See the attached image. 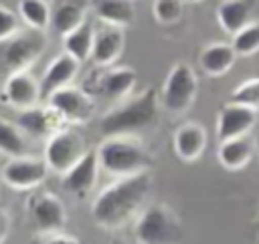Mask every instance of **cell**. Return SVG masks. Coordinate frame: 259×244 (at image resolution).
Returning a JSON list of instances; mask_svg holds the SVG:
<instances>
[{"label":"cell","instance_id":"obj_26","mask_svg":"<svg viewBox=\"0 0 259 244\" xmlns=\"http://www.w3.org/2000/svg\"><path fill=\"white\" fill-rule=\"evenodd\" d=\"M0 151L10 157H20L26 151L20 129L4 119H0Z\"/></svg>","mask_w":259,"mask_h":244},{"label":"cell","instance_id":"obj_9","mask_svg":"<svg viewBox=\"0 0 259 244\" xmlns=\"http://www.w3.org/2000/svg\"><path fill=\"white\" fill-rule=\"evenodd\" d=\"M49 169L51 167L47 159H34V157L20 155V157H12V161H8L2 167V177L14 190H30L45 181Z\"/></svg>","mask_w":259,"mask_h":244},{"label":"cell","instance_id":"obj_24","mask_svg":"<svg viewBox=\"0 0 259 244\" xmlns=\"http://www.w3.org/2000/svg\"><path fill=\"white\" fill-rule=\"evenodd\" d=\"M85 22V10L75 4V2H65L61 4L55 12H53V18H51V26L61 34H69L73 32L77 26H81Z\"/></svg>","mask_w":259,"mask_h":244},{"label":"cell","instance_id":"obj_16","mask_svg":"<svg viewBox=\"0 0 259 244\" xmlns=\"http://www.w3.org/2000/svg\"><path fill=\"white\" fill-rule=\"evenodd\" d=\"M253 151H255L253 149V139L249 135H241V137L219 141L217 157H219V163L225 169L237 171V169H243L251 161Z\"/></svg>","mask_w":259,"mask_h":244},{"label":"cell","instance_id":"obj_19","mask_svg":"<svg viewBox=\"0 0 259 244\" xmlns=\"http://www.w3.org/2000/svg\"><path fill=\"white\" fill-rule=\"evenodd\" d=\"M32 214H34V222L38 224V228L42 232H57L67 222V214H65L63 202L59 198L51 196V194L49 196H40L38 200H34Z\"/></svg>","mask_w":259,"mask_h":244},{"label":"cell","instance_id":"obj_5","mask_svg":"<svg viewBox=\"0 0 259 244\" xmlns=\"http://www.w3.org/2000/svg\"><path fill=\"white\" fill-rule=\"evenodd\" d=\"M136 240L142 244H162V242H174L180 236L178 220L164 204H152L148 206L134 228Z\"/></svg>","mask_w":259,"mask_h":244},{"label":"cell","instance_id":"obj_1","mask_svg":"<svg viewBox=\"0 0 259 244\" xmlns=\"http://www.w3.org/2000/svg\"><path fill=\"white\" fill-rule=\"evenodd\" d=\"M150 190H152V175L148 171L123 175L117 181L109 184L95 198L91 216L101 228L107 230L121 228L140 212Z\"/></svg>","mask_w":259,"mask_h":244},{"label":"cell","instance_id":"obj_8","mask_svg":"<svg viewBox=\"0 0 259 244\" xmlns=\"http://www.w3.org/2000/svg\"><path fill=\"white\" fill-rule=\"evenodd\" d=\"M257 115L259 111L241 105V103H225L217 115V139H233L241 135H249L253 127L257 125Z\"/></svg>","mask_w":259,"mask_h":244},{"label":"cell","instance_id":"obj_23","mask_svg":"<svg viewBox=\"0 0 259 244\" xmlns=\"http://www.w3.org/2000/svg\"><path fill=\"white\" fill-rule=\"evenodd\" d=\"M136 71L130 69V67H119V69H113L111 73H107L105 81H103V95L109 99V101H115V99H121L125 97L127 93H132L134 85H136Z\"/></svg>","mask_w":259,"mask_h":244},{"label":"cell","instance_id":"obj_15","mask_svg":"<svg viewBox=\"0 0 259 244\" xmlns=\"http://www.w3.org/2000/svg\"><path fill=\"white\" fill-rule=\"evenodd\" d=\"M77 71H79V60L73 54H69V52L59 54L51 63V67L45 71V77L40 81V93H42V97L49 99L55 91H59L63 87H69V83L75 79Z\"/></svg>","mask_w":259,"mask_h":244},{"label":"cell","instance_id":"obj_7","mask_svg":"<svg viewBox=\"0 0 259 244\" xmlns=\"http://www.w3.org/2000/svg\"><path fill=\"white\" fill-rule=\"evenodd\" d=\"M42 48H45L42 30L32 28L30 32H18L6 40V46L2 50V63L10 73L26 71L30 65L38 60V56L42 54Z\"/></svg>","mask_w":259,"mask_h":244},{"label":"cell","instance_id":"obj_20","mask_svg":"<svg viewBox=\"0 0 259 244\" xmlns=\"http://www.w3.org/2000/svg\"><path fill=\"white\" fill-rule=\"evenodd\" d=\"M217 20L221 28L233 36L251 22V4L247 0H223L217 8Z\"/></svg>","mask_w":259,"mask_h":244},{"label":"cell","instance_id":"obj_27","mask_svg":"<svg viewBox=\"0 0 259 244\" xmlns=\"http://www.w3.org/2000/svg\"><path fill=\"white\" fill-rule=\"evenodd\" d=\"M231 44L235 46L239 56H251L259 52V22H249L245 24L239 32L233 34Z\"/></svg>","mask_w":259,"mask_h":244},{"label":"cell","instance_id":"obj_6","mask_svg":"<svg viewBox=\"0 0 259 244\" xmlns=\"http://www.w3.org/2000/svg\"><path fill=\"white\" fill-rule=\"evenodd\" d=\"M85 155V141L79 133L71 129H59L53 133L45 147V159L49 167L57 173L69 171Z\"/></svg>","mask_w":259,"mask_h":244},{"label":"cell","instance_id":"obj_33","mask_svg":"<svg viewBox=\"0 0 259 244\" xmlns=\"http://www.w3.org/2000/svg\"><path fill=\"white\" fill-rule=\"evenodd\" d=\"M0 238H2V232H0Z\"/></svg>","mask_w":259,"mask_h":244},{"label":"cell","instance_id":"obj_30","mask_svg":"<svg viewBox=\"0 0 259 244\" xmlns=\"http://www.w3.org/2000/svg\"><path fill=\"white\" fill-rule=\"evenodd\" d=\"M18 32H20V24H18L16 14L10 8L0 6V42L12 38Z\"/></svg>","mask_w":259,"mask_h":244},{"label":"cell","instance_id":"obj_10","mask_svg":"<svg viewBox=\"0 0 259 244\" xmlns=\"http://www.w3.org/2000/svg\"><path fill=\"white\" fill-rule=\"evenodd\" d=\"M49 105L71 123H85L93 115V101L87 93L75 87H63L49 97Z\"/></svg>","mask_w":259,"mask_h":244},{"label":"cell","instance_id":"obj_29","mask_svg":"<svg viewBox=\"0 0 259 244\" xmlns=\"http://www.w3.org/2000/svg\"><path fill=\"white\" fill-rule=\"evenodd\" d=\"M154 16L162 24H174L182 16V2L180 0H156Z\"/></svg>","mask_w":259,"mask_h":244},{"label":"cell","instance_id":"obj_25","mask_svg":"<svg viewBox=\"0 0 259 244\" xmlns=\"http://www.w3.org/2000/svg\"><path fill=\"white\" fill-rule=\"evenodd\" d=\"M18 14L30 28H36V30H45L53 18V12L45 0H20Z\"/></svg>","mask_w":259,"mask_h":244},{"label":"cell","instance_id":"obj_22","mask_svg":"<svg viewBox=\"0 0 259 244\" xmlns=\"http://www.w3.org/2000/svg\"><path fill=\"white\" fill-rule=\"evenodd\" d=\"M97 16L113 26H127L136 18L134 0H101L97 4Z\"/></svg>","mask_w":259,"mask_h":244},{"label":"cell","instance_id":"obj_2","mask_svg":"<svg viewBox=\"0 0 259 244\" xmlns=\"http://www.w3.org/2000/svg\"><path fill=\"white\" fill-rule=\"evenodd\" d=\"M158 109H160L158 91L156 87H148L136 99L109 111L101 119V133L105 137H113V135H132L142 129H148L156 123Z\"/></svg>","mask_w":259,"mask_h":244},{"label":"cell","instance_id":"obj_17","mask_svg":"<svg viewBox=\"0 0 259 244\" xmlns=\"http://www.w3.org/2000/svg\"><path fill=\"white\" fill-rule=\"evenodd\" d=\"M123 42H125V36L119 30V26L109 24V28H105V30L95 34L91 60L95 65H99V67L115 63L119 58V54L123 52Z\"/></svg>","mask_w":259,"mask_h":244},{"label":"cell","instance_id":"obj_11","mask_svg":"<svg viewBox=\"0 0 259 244\" xmlns=\"http://www.w3.org/2000/svg\"><path fill=\"white\" fill-rule=\"evenodd\" d=\"M99 153L95 151H85V155L69 169L65 171L63 177V188L71 192L77 198H85L91 188L97 181V169H99Z\"/></svg>","mask_w":259,"mask_h":244},{"label":"cell","instance_id":"obj_4","mask_svg":"<svg viewBox=\"0 0 259 244\" xmlns=\"http://www.w3.org/2000/svg\"><path fill=\"white\" fill-rule=\"evenodd\" d=\"M198 93V79L196 73L190 65L186 63H178L170 69L166 83H164V91H162V105L166 111L170 113H186Z\"/></svg>","mask_w":259,"mask_h":244},{"label":"cell","instance_id":"obj_21","mask_svg":"<svg viewBox=\"0 0 259 244\" xmlns=\"http://www.w3.org/2000/svg\"><path fill=\"white\" fill-rule=\"evenodd\" d=\"M63 42H65V48H67L69 54H73L79 63H85L87 58H91V52H93V42H95L93 26L85 20L73 32L65 34Z\"/></svg>","mask_w":259,"mask_h":244},{"label":"cell","instance_id":"obj_13","mask_svg":"<svg viewBox=\"0 0 259 244\" xmlns=\"http://www.w3.org/2000/svg\"><path fill=\"white\" fill-rule=\"evenodd\" d=\"M65 119L49 105V107H28L18 117V127L34 137H51L57 133Z\"/></svg>","mask_w":259,"mask_h":244},{"label":"cell","instance_id":"obj_18","mask_svg":"<svg viewBox=\"0 0 259 244\" xmlns=\"http://www.w3.org/2000/svg\"><path fill=\"white\" fill-rule=\"evenodd\" d=\"M237 50L231 42H212L200 52V67L208 77H221L229 73L237 60Z\"/></svg>","mask_w":259,"mask_h":244},{"label":"cell","instance_id":"obj_32","mask_svg":"<svg viewBox=\"0 0 259 244\" xmlns=\"http://www.w3.org/2000/svg\"><path fill=\"white\" fill-rule=\"evenodd\" d=\"M190 2H200V0H190Z\"/></svg>","mask_w":259,"mask_h":244},{"label":"cell","instance_id":"obj_12","mask_svg":"<svg viewBox=\"0 0 259 244\" xmlns=\"http://www.w3.org/2000/svg\"><path fill=\"white\" fill-rule=\"evenodd\" d=\"M4 95L8 103L20 111L34 107L42 97L40 83H36V79L28 71H12L4 85Z\"/></svg>","mask_w":259,"mask_h":244},{"label":"cell","instance_id":"obj_28","mask_svg":"<svg viewBox=\"0 0 259 244\" xmlns=\"http://www.w3.org/2000/svg\"><path fill=\"white\" fill-rule=\"evenodd\" d=\"M229 101L241 103V105H247V107L259 111V77H251V79L243 81L241 85H237L231 91Z\"/></svg>","mask_w":259,"mask_h":244},{"label":"cell","instance_id":"obj_31","mask_svg":"<svg viewBox=\"0 0 259 244\" xmlns=\"http://www.w3.org/2000/svg\"><path fill=\"white\" fill-rule=\"evenodd\" d=\"M2 181H4V177H2V171H0V184H2Z\"/></svg>","mask_w":259,"mask_h":244},{"label":"cell","instance_id":"obj_3","mask_svg":"<svg viewBox=\"0 0 259 244\" xmlns=\"http://www.w3.org/2000/svg\"><path fill=\"white\" fill-rule=\"evenodd\" d=\"M99 163L107 173L117 177L134 175L140 171H148L152 159L148 151L136 141L127 139V135H113L99 147Z\"/></svg>","mask_w":259,"mask_h":244},{"label":"cell","instance_id":"obj_14","mask_svg":"<svg viewBox=\"0 0 259 244\" xmlns=\"http://www.w3.org/2000/svg\"><path fill=\"white\" fill-rule=\"evenodd\" d=\"M206 149V131L200 123H184L176 129L174 133V153L186 161L192 163L196 161Z\"/></svg>","mask_w":259,"mask_h":244}]
</instances>
